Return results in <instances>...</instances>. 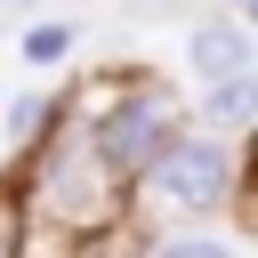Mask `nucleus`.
<instances>
[{
	"label": "nucleus",
	"instance_id": "obj_1",
	"mask_svg": "<svg viewBox=\"0 0 258 258\" xmlns=\"http://www.w3.org/2000/svg\"><path fill=\"white\" fill-rule=\"evenodd\" d=\"M32 202H40V218L64 226V234H97V226H113V210H121V177L105 169V153H97L89 129H56V137L40 145V161H32Z\"/></svg>",
	"mask_w": 258,
	"mask_h": 258
},
{
	"label": "nucleus",
	"instance_id": "obj_2",
	"mask_svg": "<svg viewBox=\"0 0 258 258\" xmlns=\"http://www.w3.org/2000/svg\"><path fill=\"white\" fill-rule=\"evenodd\" d=\"M89 137H97L105 169L129 185V177H145V169L161 161V145L177 137V105H169L161 89H129L121 105H105V113H97V129H89Z\"/></svg>",
	"mask_w": 258,
	"mask_h": 258
},
{
	"label": "nucleus",
	"instance_id": "obj_3",
	"mask_svg": "<svg viewBox=\"0 0 258 258\" xmlns=\"http://www.w3.org/2000/svg\"><path fill=\"white\" fill-rule=\"evenodd\" d=\"M145 177L161 185V202L210 210V202H226V177H234V169H226V145H218V137H169Z\"/></svg>",
	"mask_w": 258,
	"mask_h": 258
},
{
	"label": "nucleus",
	"instance_id": "obj_4",
	"mask_svg": "<svg viewBox=\"0 0 258 258\" xmlns=\"http://www.w3.org/2000/svg\"><path fill=\"white\" fill-rule=\"evenodd\" d=\"M185 56H194V73H202V81H226V73H242V64H250V48H242V32H234V24H202Z\"/></svg>",
	"mask_w": 258,
	"mask_h": 258
},
{
	"label": "nucleus",
	"instance_id": "obj_5",
	"mask_svg": "<svg viewBox=\"0 0 258 258\" xmlns=\"http://www.w3.org/2000/svg\"><path fill=\"white\" fill-rule=\"evenodd\" d=\"M202 113H210V121H250V113H258V73L242 64V73H226V81H210V97H202Z\"/></svg>",
	"mask_w": 258,
	"mask_h": 258
},
{
	"label": "nucleus",
	"instance_id": "obj_6",
	"mask_svg": "<svg viewBox=\"0 0 258 258\" xmlns=\"http://www.w3.org/2000/svg\"><path fill=\"white\" fill-rule=\"evenodd\" d=\"M48 129V97H8V145H32Z\"/></svg>",
	"mask_w": 258,
	"mask_h": 258
},
{
	"label": "nucleus",
	"instance_id": "obj_7",
	"mask_svg": "<svg viewBox=\"0 0 258 258\" xmlns=\"http://www.w3.org/2000/svg\"><path fill=\"white\" fill-rule=\"evenodd\" d=\"M64 48H73V24H32L24 32V64H56Z\"/></svg>",
	"mask_w": 258,
	"mask_h": 258
},
{
	"label": "nucleus",
	"instance_id": "obj_8",
	"mask_svg": "<svg viewBox=\"0 0 258 258\" xmlns=\"http://www.w3.org/2000/svg\"><path fill=\"white\" fill-rule=\"evenodd\" d=\"M0 258H24V202L0 194Z\"/></svg>",
	"mask_w": 258,
	"mask_h": 258
},
{
	"label": "nucleus",
	"instance_id": "obj_9",
	"mask_svg": "<svg viewBox=\"0 0 258 258\" xmlns=\"http://www.w3.org/2000/svg\"><path fill=\"white\" fill-rule=\"evenodd\" d=\"M153 258H234V250H226V242H161Z\"/></svg>",
	"mask_w": 258,
	"mask_h": 258
},
{
	"label": "nucleus",
	"instance_id": "obj_10",
	"mask_svg": "<svg viewBox=\"0 0 258 258\" xmlns=\"http://www.w3.org/2000/svg\"><path fill=\"white\" fill-rule=\"evenodd\" d=\"M0 8H32V0H0Z\"/></svg>",
	"mask_w": 258,
	"mask_h": 258
}]
</instances>
